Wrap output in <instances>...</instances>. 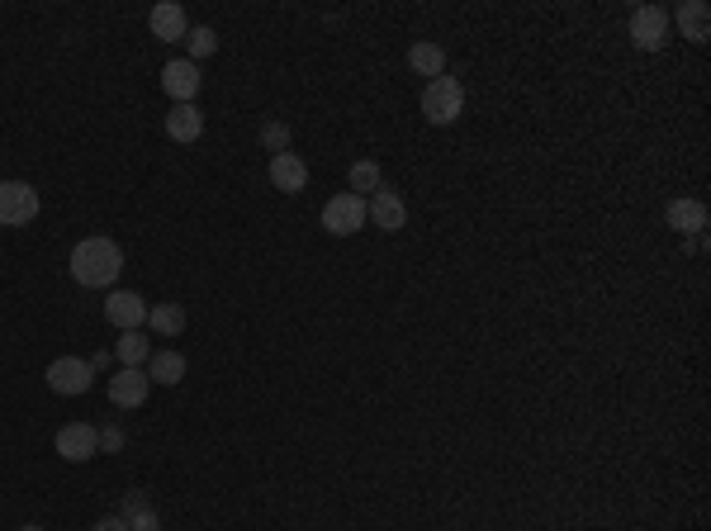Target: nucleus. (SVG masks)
I'll return each instance as SVG.
<instances>
[{
  "instance_id": "f257e3e1",
  "label": "nucleus",
  "mask_w": 711,
  "mask_h": 531,
  "mask_svg": "<svg viewBox=\"0 0 711 531\" xmlns=\"http://www.w3.org/2000/svg\"><path fill=\"white\" fill-rule=\"evenodd\" d=\"M124 271V247L114 238H81L72 247V280L86 290H110Z\"/></svg>"
},
{
  "instance_id": "f03ea898",
  "label": "nucleus",
  "mask_w": 711,
  "mask_h": 531,
  "mask_svg": "<svg viewBox=\"0 0 711 531\" xmlns=\"http://www.w3.org/2000/svg\"><path fill=\"white\" fill-rule=\"evenodd\" d=\"M422 114H427V124H456L460 114H465V86H460L456 76H437V81H427L422 86Z\"/></svg>"
},
{
  "instance_id": "7ed1b4c3",
  "label": "nucleus",
  "mask_w": 711,
  "mask_h": 531,
  "mask_svg": "<svg viewBox=\"0 0 711 531\" xmlns=\"http://www.w3.org/2000/svg\"><path fill=\"white\" fill-rule=\"evenodd\" d=\"M38 209H43V200L29 181H0V228H29Z\"/></svg>"
},
{
  "instance_id": "20e7f679",
  "label": "nucleus",
  "mask_w": 711,
  "mask_h": 531,
  "mask_svg": "<svg viewBox=\"0 0 711 531\" xmlns=\"http://www.w3.org/2000/svg\"><path fill=\"white\" fill-rule=\"evenodd\" d=\"M631 43L640 53H659L669 43V10L664 5H636L631 10Z\"/></svg>"
},
{
  "instance_id": "39448f33",
  "label": "nucleus",
  "mask_w": 711,
  "mask_h": 531,
  "mask_svg": "<svg viewBox=\"0 0 711 531\" xmlns=\"http://www.w3.org/2000/svg\"><path fill=\"white\" fill-rule=\"evenodd\" d=\"M48 389L53 394H67V399H76V394H86V389L95 385V370L86 356H57L53 366H48Z\"/></svg>"
},
{
  "instance_id": "423d86ee",
  "label": "nucleus",
  "mask_w": 711,
  "mask_h": 531,
  "mask_svg": "<svg viewBox=\"0 0 711 531\" xmlns=\"http://www.w3.org/2000/svg\"><path fill=\"white\" fill-rule=\"evenodd\" d=\"M323 228H328L332 238H351V233H361L365 228V200L361 195H351V190L332 195V200L323 204Z\"/></svg>"
},
{
  "instance_id": "0eeeda50",
  "label": "nucleus",
  "mask_w": 711,
  "mask_h": 531,
  "mask_svg": "<svg viewBox=\"0 0 711 531\" xmlns=\"http://www.w3.org/2000/svg\"><path fill=\"white\" fill-rule=\"evenodd\" d=\"M57 456L72 460V465H81V460H95L100 456V427H91V422H67V427H57Z\"/></svg>"
},
{
  "instance_id": "6e6552de",
  "label": "nucleus",
  "mask_w": 711,
  "mask_h": 531,
  "mask_svg": "<svg viewBox=\"0 0 711 531\" xmlns=\"http://www.w3.org/2000/svg\"><path fill=\"white\" fill-rule=\"evenodd\" d=\"M200 62H190V57H171L162 67V91L176 100V105H195V95H200Z\"/></svg>"
},
{
  "instance_id": "1a4fd4ad",
  "label": "nucleus",
  "mask_w": 711,
  "mask_h": 531,
  "mask_svg": "<svg viewBox=\"0 0 711 531\" xmlns=\"http://www.w3.org/2000/svg\"><path fill=\"white\" fill-rule=\"evenodd\" d=\"M365 223H375L380 233H399L403 223H408V204H403L399 190H375L370 200H365Z\"/></svg>"
},
{
  "instance_id": "9d476101",
  "label": "nucleus",
  "mask_w": 711,
  "mask_h": 531,
  "mask_svg": "<svg viewBox=\"0 0 711 531\" xmlns=\"http://www.w3.org/2000/svg\"><path fill=\"white\" fill-rule=\"evenodd\" d=\"M147 394H152V380H147L143 366H119L110 380V403L114 408H143Z\"/></svg>"
},
{
  "instance_id": "9b49d317",
  "label": "nucleus",
  "mask_w": 711,
  "mask_h": 531,
  "mask_svg": "<svg viewBox=\"0 0 711 531\" xmlns=\"http://www.w3.org/2000/svg\"><path fill=\"white\" fill-rule=\"evenodd\" d=\"M105 318H110L119 332H133L147 323V299L138 290H110L105 299Z\"/></svg>"
},
{
  "instance_id": "f8f14e48",
  "label": "nucleus",
  "mask_w": 711,
  "mask_h": 531,
  "mask_svg": "<svg viewBox=\"0 0 711 531\" xmlns=\"http://www.w3.org/2000/svg\"><path fill=\"white\" fill-rule=\"evenodd\" d=\"M266 176H271L275 190H285V195H299V190L309 185V162H304L299 152H280V157H271Z\"/></svg>"
},
{
  "instance_id": "ddd939ff",
  "label": "nucleus",
  "mask_w": 711,
  "mask_h": 531,
  "mask_svg": "<svg viewBox=\"0 0 711 531\" xmlns=\"http://www.w3.org/2000/svg\"><path fill=\"white\" fill-rule=\"evenodd\" d=\"M147 29H152V38H162V43H181V38L190 34V19H185V10L176 0H162V5H152Z\"/></svg>"
},
{
  "instance_id": "4468645a",
  "label": "nucleus",
  "mask_w": 711,
  "mask_h": 531,
  "mask_svg": "<svg viewBox=\"0 0 711 531\" xmlns=\"http://www.w3.org/2000/svg\"><path fill=\"white\" fill-rule=\"evenodd\" d=\"M664 219H669V228H674V233H683V238H697V233L707 228V204H702V200H669Z\"/></svg>"
},
{
  "instance_id": "2eb2a0df",
  "label": "nucleus",
  "mask_w": 711,
  "mask_h": 531,
  "mask_svg": "<svg viewBox=\"0 0 711 531\" xmlns=\"http://www.w3.org/2000/svg\"><path fill=\"white\" fill-rule=\"evenodd\" d=\"M674 24L688 43H707L711 38V10L702 5V0H683V5L674 10Z\"/></svg>"
},
{
  "instance_id": "dca6fc26",
  "label": "nucleus",
  "mask_w": 711,
  "mask_h": 531,
  "mask_svg": "<svg viewBox=\"0 0 711 531\" xmlns=\"http://www.w3.org/2000/svg\"><path fill=\"white\" fill-rule=\"evenodd\" d=\"M200 133H204V114L195 105H171V114H166V138L171 143H200Z\"/></svg>"
},
{
  "instance_id": "f3484780",
  "label": "nucleus",
  "mask_w": 711,
  "mask_h": 531,
  "mask_svg": "<svg viewBox=\"0 0 711 531\" xmlns=\"http://www.w3.org/2000/svg\"><path fill=\"white\" fill-rule=\"evenodd\" d=\"M408 67L418 76H427V81H437V76H446V48L432 43V38H418V43L408 48Z\"/></svg>"
},
{
  "instance_id": "a211bd4d",
  "label": "nucleus",
  "mask_w": 711,
  "mask_h": 531,
  "mask_svg": "<svg viewBox=\"0 0 711 531\" xmlns=\"http://www.w3.org/2000/svg\"><path fill=\"white\" fill-rule=\"evenodd\" d=\"M147 380H152V385H181L185 380V356L181 351H152V356H147Z\"/></svg>"
},
{
  "instance_id": "6ab92c4d",
  "label": "nucleus",
  "mask_w": 711,
  "mask_h": 531,
  "mask_svg": "<svg viewBox=\"0 0 711 531\" xmlns=\"http://www.w3.org/2000/svg\"><path fill=\"white\" fill-rule=\"evenodd\" d=\"M147 328L162 337H181L185 332V309L181 304H147Z\"/></svg>"
},
{
  "instance_id": "aec40b11",
  "label": "nucleus",
  "mask_w": 711,
  "mask_h": 531,
  "mask_svg": "<svg viewBox=\"0 0 711 531\" xmlns=\"http://www.w3.org/2000/svg\"><path fill=\"white\" fill-rule=\"evenodd\" d=\"M147 356H152V347H147L143 328H133L119 337V361H124V366H147Z\"/></svg>"
},
{
  "instance_id": "412c9836",
  "label": "nucleus",
  "mask_w": 711,
  "mask_h": 531,
  "mask_svg": "<svg viewBox=\"0 0 711 531\" xmlns=\"http://www.w3.org/2000/svg\"><path fill=\"white\" fill-rule=\"evenodd\" d=\"M380 162H351V195H375L380 190Z\"/></svg>"
},
{
  "instance_id": "4be33fe9",
  "label": "nucleus",
  "mask_w": 711,
  "mask_h": 531,
  "mask_svg": "<svg viewBox=\"0 0 711 531\" xmlns=\"http://www.w3.org/2000/svg\"><path fill=\"white\" fill-rule=\"evenodd\" d=\"M185 43H190V62H200V57H214V53H219V34H214L209 24H190Z\"/></svg>"
},
{
  "instance_id": "5701e85b",
  "label": "nucleus",
  "mask_w": 711,
  "mask_h": 531,
  "mask_svg": "<svg viewBox=\"0 0 711 531\" xmlns=\"http://www.w3.org/2000/svg\"><path fill=\"white\" fill-rule=\"evenodd\" d=\"M261 147L271 152V157H280V152H290V124H280V119H271V124H261Z\"/></svg>"
},
{
  "instance_id": "b1692460",
  "label": "nucleus",
  "mask_w": 711,
  "mask_h": 531,
  "mask_svg": "<svg viewBox=\"0 0 711 531\" xmlns=\"http://www.w3.org/2000/svg\"><path fill=\"white\" fill-rule=\"evenodd\" d=\"M124 427H114V422H110V427H100V456H119V451H124Z\"/></svg>"
},
{
  "instance_id": "393cba45",
  "label": "nucleus",
  "mask_w": 711,
  "mask_h": 531,
  "mask_svg": "<svg viewBox=\"0 0 711 531\" xmlns=\"http://www.w3.org/2000/svg\"><path fill=\"white\" fill-rule=\"evenodd\" d=\"M124 522H128V531H162V517L152 513V508H143V513L124 517Z\"/></svg>"
},
{
  "instance_id": "a878e982",
  "label": "nucleus",
  "mask_w": 711,
  "mask_h": 531,
  "mask_svg": "<svg viewBox=\"0 0 711 531\" xmlns=\"http://www.w3.org/2000/svg\"><path fill=\"white\" fill-rule=\"evenodd\" d=\"M143 508H152V503H147L143 489H133V494H124V503H119V517H133V513H143Z\"/></svg>"
},
{
  "instance_id": "bb28decb",
  "label": "nucleus",
  "mask_w": 711,
  "mask_h": 531,
  "mask_svg": "<svg viewBox=\"0 0 711 531\" xmlns=\"http://www.w3.org/2000/svg\"><path fill=\"white\" fill-rule=\"evenodd\" d=\"M91 531H128V522L119 513H110V517H100V522H95Z\"/></svg>"
},
{
  "instance_id": "cd10ccee",
  "label": "nucleus",
  "mask_w": 711,
  "mask_h": 531,
  "mask_svg": "<svg viewBox=\"0 0 711 531\" xmlns=\"http://www.w3.org/2000/svg\"><path fill=\"white\" fill-rule=\"evenodd\" d=\"M19 531H43V527H38V522H24V527H19Z\"/></svg>"
}]
</instances>
